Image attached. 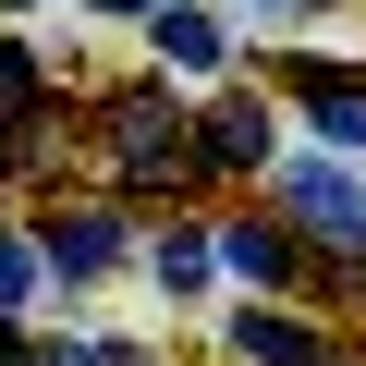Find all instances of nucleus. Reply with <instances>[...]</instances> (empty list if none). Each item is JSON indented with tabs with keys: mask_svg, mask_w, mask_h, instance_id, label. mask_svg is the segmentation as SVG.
Returning a JSON list of instances; mask_svg holds the SVG:
<instances>
[{
	"mask_svg": "<svg viewBox=\"0 0 366 366\" xmlns=\"http://www.w3.org/2000/svg\"><path fill=\"white\" fill-rule=\"evenodd\" d=\"M110 159H122V183H171L183 159H196V134H183L171 98H122L110 110Z\"/></svg>",
	"mask_w": 366,
	"mask_h": 366,
	"instance_id": "f257e3e1",
	"label": "nucleus"
},
{
	"mask_svg": "<svg viewBox=\"0 0 366 366\" xmlns=\"http://www.w3.org/2000/svg\"><path fill=\"white\" fill-rule=\"evenodd\" d=\"M281 196L305 208V232H317V244H342V257H366V196H354L342 171H281Z\"/></svg>",
	"mask_w": 366,
	"mask_h": 366,
	"instance_id": "f03ea898",
	"label": "nucleus"
},
{
	"mask_svg": "<svg viewBox=\"0 0 366 366\" xmlns=\"http://www.w3.org/2000/svg\"><path fill=\"white\" fill-rule=\"evenodd\" d=\"M122 257V232H110V208H49V232H37V269H61V281H86V269H110Z\"/></svg>",
	"mask_w": 366,
	"mask_h": 366,
	"instance_id": "7ed1b4c3",
	"label": "nucleus"
},
{
	"mask_svg": "<svg viewBox=\"0 0 366 366\" xmlns=\"http://www.w3.org/2000/svg\"><path fill=\"white\" fill-rule=\"evenodd\" d=\"M196 159H220V171H257V159H269V110H257V98H220V110L196 122Z\"/></svg>",
	"mask_w": 366,
	"mask_h": 366,
	"instance_id": "20e7f679",
	"label": "nucleus"
},
{
	"mask_svg": "<svg viewBox=\"0 0 366 366\" xmlns=\"http://www.w3.org/2000/svg\"><path fill=\"white\" fill-rule=\"evenodd\" d=\"M147 37H159V61H183V74H208V61H220V25L196 13V0H159V25H147Z\"/></svg>",
	"mask_w": 366,
	"mask_h": 366,
	"instance_id": "39448f33",
	"label": "nucleus"
},
{
	"mask_svg": "<svg viewBox=\"0 0 366 366\" xmlns=\"http://www.w3.org/2000/svg\"><path fill=\"white\" fill-rule=\"evenodd\" d=\"M293 86H305V122L330 147H366V86H330V74H293Z\"/></svg>",
	"mask_w": 366,
	"mask_h": 366,
	"instance_id": "423d86ee",
	"label": "nucleus"
},
{
	"mask_svg": "<svg viewBox=\"0 0 366 366\" xmlns=\"http://www.w3.org/2000/svg\"><path fill=\"white\" fill-rule=\"evenodd\" d=\"M232 354H244V366H317V354H305V330H293V317H269V305H257V317H232Z\"/></svg>",
	"mask_w": 366,
	"mask_h": 366,
	"instance_id": "0eeeda50",
	"label": "nucleus"
},
{
	"mask_svg": "<svg viewBox=\"0 0 366 366\" xmlns=\"http://www.w3.org/2000/svg\"><path fill=\"white\" fill-rule=\"evenodd\" d=\"M220 257H232V269H244V281H281V269H293V244H281V232H269V220H244V232H232V244H220Z\"/></svg>",
	"mask_w": 366,
	"mask_h": 366,
	"instance_id": "6e6552de",
	"label": "nucleus"
},
{
	"mask_svg": "<svg viewBox=\"0 0 366 366\" xmlns=\"http://www.w3.org/2000/svg\"><path fill=\"white\" fill-rule=\"evenodd\" d=\"M196 281H208V232H171L159 244V293H196Z\"/></svg>",
	"mask_w": 366,
	"mask_h": 366,
	"instance_id": "1a4fd4ad",
	"label": "nucleus"
},
{
	"mask_svg": "<svg viewBox=\"0 0 366 366\" xmlns=\"http://www.w3.org/2000/svg\"><path fill=\"white\" fill-rule=\"evenodd\" d=\"M25 293H37V244H13V232H0V317H13Z\"/></svg>",
	"mask_w": 366,
	"mask_h": 366,
	"instance_id": "9d476101",
	"label": "nucleus"
},
{
	"mask_svg": "<svg viewBox=\"0 0 366 366\" xmlns=\"http://www.w3.org/2000/svg\"><path fill=\"white\" fill-rule=\"evenodd\" d=\"M37 98V74H25V49H0V110H25Z\"/></svg>",
	"mask_w": 366,
	"mask_h": 366,
	"instance_id": "9b49d317",
	"label": "nucleus"
},
{
	"mask_svg": "<svg viewBox=\"0 0 366 366\" xmlns=\"http://www.w3.org/2000/svg\"><path fill=\"white\" fill-rule=\"evenodd\" d=\"M98 13H159V0H98Z\"/></svg>",
	"mask_w": 366,
	"mask_h": 366,
	"instance_id": "f8f14e48",
	"label": "nucleus"
},
{
	"mask_svg": "<svg viewBox=\"0 0 366 366\" xmlns=\"http://www.w3.org/2000/svg\"><path fill=\"white\" fill-rule=\"evenodd\" d=\"M0 354H13V317H0Z\"/></svg>",
	"mask_w": 366,
	"mask_h": 366,
	"instance_id": "ddd939ff",
	"label": "nucleus"
}]
</instances>
